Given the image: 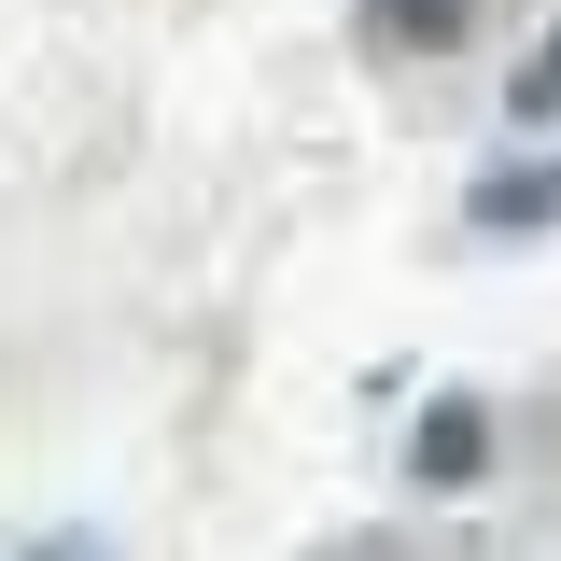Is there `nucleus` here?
Listing matches in <instances>:
<instances>
[{
	"instance_id": "423d86ee",
	"label": "nucleus",
	"mask_w": 561,
	"mask_h": 561,
	"mask_svg": "<svg viewBox=\"0 0 561 561\" xmlns=\"http://www.w3.org/2000/svg\"><path fill=\"white\" fill-rule=\"evenodd\" d=\"M309 561H351V548H309Z\"/></svg>"
},
{
	"instance_id": "7ed1b4c3",
	"label": "nucleus",
	"mask_w": 561,
	"mask_h": 561,
	"mask_svg": "<svg viewBox=\"0 0 561 561\" xmlns=\"http://www.w3.org/2000/svg\"><path fill=\"white\" fill-rule=\"evenodd\" d=\"M365 14H379V43H393V57H449V43H478L491 0H365Z\"/></svg>"
},
{
	"instance_id": "39448f33",
	"label": "nucleus",
	"mask_w": 561,
	"mask_h": 561,
	"mask_svg": "<svg viewBox=\"0 0 561 561\" xmlns=\"http://www.w3.org/2000/svg\"><path fill=\"white\" fill-rule=\"evenodd\" d=\"M0 561H113V548H99V534L70 519V534H43V548H0Z\"/></svg>"
},
{
	"instance_id": "f03ea898",
	"label": "nucleus",
	"mask_w": 561,
	"mask_h": 561,
	"mask_svg": "<svg viewBox=\"0 0 561 561\" xmlns=\"http://www.w3.org/2000/svg\"><path fill=\"white\" fill-rule=\"evenodd\" d=\"M463 225H478V239H548V225H561V154L478 169V183H463Z\"/></svg>"
},
{
	"instance_id": "20e7f679",
	"label": "nucleus",
	"mask_w": 561,
	"mask_h": 561,
	"mask_svg": "<svg viewBox=\"0 0 561 561\" xmlns=\"http://www.w3.org/2000/svg\"><path fill=\"white\" fill-rule=\"evenodd\" d=\"M505 127H534V140L561 127V28H548V43H534L519 70H505Z\"/></svg>"
},
{
	"instance_id": "f257e3e1",
	"label": "nucleus",
	"mask_w": 561,
	"mask_h": 561,
	"mask_svg": "<svg viewBox=\"0 0 561 561\" xmlns=\"http://www.w3.org/2000/svg\"><path fill=\"white\" fill-rule=\"evenodd\" d=\"M491 478V408L478 393H435L408 421V491H478Z\"/></svg>"
}]
</instances>
